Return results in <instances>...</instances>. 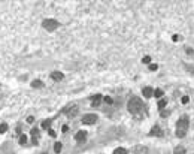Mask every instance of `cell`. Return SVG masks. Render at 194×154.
<instances>
[{"mask_svg":"<svg viewBox=\"0 0 194 154\" xmlns=\"http://www.w3.org/2000/svg\"><path fill=\"white\" fill-rule=\"evenodd\" d=\"M127 108H129V112H130V114L137 115V114H140V112L143 111V102H142L139 97H132V99L129 100Z\"/></svg>","mask_w":194,"mask_h":154,"instance_id":"1","label":"cell"},{"mask_svg":"<svg viewBox=\"0 0 194 154\" xmlns=\"http://www.w3.org/2000/svg\"><path fill=\"white\" fill-rule=\"evenodd\" d=\"M188 124H190L188 117H182V118L178 120V123H176V136H178V138H184V136L187 135Z\"/></svg>","mask_w":194,"mask_h":154,"instance_id":"2","label":"cell"},{"mask_svg":"<svg viewBox=\"0 0 194 154\" xmlns=\"http://www.w3.org/2000/svg\"><path fill=\"white\" fill-rule=\"evenodd\" d=\"M42 26H43L45 30H48V32H54V30L58 29V21L54 20V18H46V20H43Z\"/></svg>","mask_w":194,"mask_h":154,"instance_id":"3","label":"cell"},{"mask_svg":"<svg viewBox=\"0 0 194 154\" xmlns=\"http://www.w3.org/2000/svg\"><path fill=\"white\" fill-rule=\"evenodd\" d=\"M97 117L96 114H85L84 117H82V124H87V126H91V124H94L96 121H97Z\"/></svg>","mask_w":194,"mask_h":154,"instance_id":"4","label":"cell"},{"mask_svg":"<svg viewBox=\"0 0 194 154\" xmlns=\"http://www.w3.org/2000/svg\"><path fill=\"white\" fill-rule=\"evenodd\" d=\"M64 112L67 114V117H69V118H72V117H75V115L79 112V109H78V106H76V105H72V106H69L67 109H64Z\"/></svg>","mask_w":194,"mask_h":154,"instance_id":"5","label":"cell"},{"mask_svg":"<svg viewBox=\"0 0 194 154\" xmlns=\"http://www.w3.org/2000/svg\"><path fill=\"white\" fill-rule=\"evenodd\" d=\"M87 139V132H84V130H79L76 135H75V141L76 142H84Z\"/></svg>","mask_w":194,"mask_h":154,"instance_id":"6","label":"cell"},{"mask_svg":"<svg viewBox=\"0 0 194 154\" xmlns=\"http://www.w3.org/2000/svg\"><path fill=\"white\" fill-rule=\"evenodd\" d=\"M149 135H151V136H163V130H161L158 126H154V127L151 129Z\"/></svg>","mask_w":194,"mask_h":154,"instance_id":"7","label":"cell"},{"mask_svg":"<svg viewBox=\"0 0 194 154\" xmlns=\"http://www.w3.org/2000/svg\"><path fill=\"white\" fill-rule=\"evenodd\" d=\"M142 93H143V96H145L146 99H149L151 96H154V90H152L151 87H145V88L142 90Z\"/></svg>","mask_w":194,"mask_h":154,"instance_id":"8","label":"cell"},{"mask_svg":"<svg viewBox=\"0 0 194 154\" xmlns=\"http://www.w3.org/2000/svg\"><path fill=\"white\" fill-rule=\"evenodd\" d=\"M51 78H52L54 81H61V79L64 78V75H63L61 72H52V73H51Z\"/></svg>","mask_w":194,"mask_h":154,"instance_id":"9","label":"cell"},{"mask_svg":"<svg viewBox=\"0 0 194 154\" xmlns=\"http://www.w3.org/2000/svg\"><path fill=\"white\" fill-rule=\"evenodd\" d=\"M32 138H33V142L35 144H37V139H39V136H40V133H39V130L37 129H32Z\"/></svg>","mask_w":194,"mask_h":154,"instance_id":"10","label":"cell"},{"mask_svg":"<svg viewBox=\"0 0 194 154\" xmlns=\"http://www.w3.org/2000/svg\"><path fill=\"white\" fill-rule=\"evenodd\" d=\"M100 100H102V94H96L94 97H91V102H93V106H99V103H100Z\"/></svg>","mask_w":194,"mask_h":154,"instance_id":"11","label":"cell"},{"mask_svg":"<svg viewBox=\"0 0 194 154\" xmlns=\"http://www.w3.org/2000/svg\"><path fill=\"white\" fill-rule=\"evenodd\" d=\"M166 105H167V100L166 99H160L158 100V109H161V111H164V108H166Z\"/></svg>","mask_w":194,"mask_h":154,"instance_id":"12","label":"cell"},{"mask_svg":"<svg viewBox=\"0 0 194 154\" xmlns=\"http://www.w3.org/2000/svg\"><path fill=\"white\" fill-rule=\"evenodd\" d=\"M32 87H33V88H40V87H43V84H42V81L35 79V81L32 82Z\"/></svg>","mask_w":194,"mask_h":154,"instance_id":"13","label":"cell"},{"mask_svg":"<svg viewBox=\"0 0 194 154\" xmlns=\"http://www.w3.org/2000/svg\"><path fill=\"white\" fill-rule=\"evenodd\" d=\"M173 154H185V148L184 147H176L175 151H173Z\"/></svg>","mask_w":194,"mask_h":154,"instance_id":"14","label":"cell"},{"mask_svg":"<svg viewBox=\"0 0 194 154\" xmlns=\"http://www.w3.org/2000/svg\"><path fill=\"white\" fill-rule=\"evenodd\" d=\"M61 148H63V145H61L60 142H55V145H54V151H55V153H60Z\"/></svg>","mask_w":194,"mask_h":154,"instance_id":"15","label":"cell"},{"mask_svg":"<svg viewBox=\"0 0 194 154\" xmlns=\"http://www.w3.org/2000/svg\"><path fill=\"white\" fill-rule=\"evenodd\" d=\"M114 154H127V150L126 148H117L114 151Z\"/></svg>","mask_w":194,"mask_h":154,"instance_id":"16","label":"cell"},{"mask_svg":"<svg viewBox=\"0 0 194 154\" xmlns=\"http://www.w3.org/2000/svg\"><path fill=\"white\" fill-rule=\"evenodd\" d=\"M6 130H8V124L6 123L0 124V133H6Z\"/></svg>","mask_w":194,"mask_h":154,"instance_id":"17","label":"cell"},{"mask_svg":"<svg viewBox=\"0 0 194 154\" xmlns=\"http://www.w3.org/2000/svg\"><path fill=\"white\" fill-rule=\"evenodd\" d=\"M51 123H52V120H45V121L42 123V127H43V129H48V127L51 126Z\"/></svg>","mask_w":194,"mask_h":154,"instance_id":"18","label":"cell"},{"mask_svg":"<svg viewBox=\"0 0 194 154\" xmlns=\"http://www.w3.org/2000/svg\"><path fill=\"white\" fill-rule=\"evenodd\" d=\"M26 142H27V136H26V135H21V136H20V144L24 145Z\"/></svg>","mask_w":194,"mask_h":154,"instance_id":"19","label":"cell"},{"mask_svg":"<svg viewBox=\"0 0 194 154\" xmlns=\"http://www.w3.org/2000/svg\"><path fill=\"white\" fill-rule=\"evenodd\" d=\"M154 94H155V97H161V96H163V90H160V88H157V90L154 91Z\"/></svg>","mask_w":194,"mask_h":154,"instance_id":"20","label":"cell"},{"mask_svg":"<svg viewBox=\"0 0 194 154\" xmlns=\"http://www.w3.org/2000/svg\"><path fill=\"white\" fill-rule=\"evenodd\" d=\"M142 61H143V63H149V61H151V57H149V56H145V57L142 58Z\"/></svg>","mask_w":194,"mask_h":154,"instance_id":"21","label":"cell"},{"mask_svg":"<svg viewBox=\"0 0 194 154\" xmlns=\"http://www.w3.org/2000/svg\"><path fill=\"white\" fill-rule=\"evenodd\" d=\"M158 69V66L157 64H149V70H152V72H155Z\"/></svg>","mask_w":194,"mask_h":154,"instance_id":"22","label":"cell"},{"mask_svg":"<svg viewBox=\"0 0 194 154\" xmlns=\"http://www.w3.org/2000/svg\"><path fill=\"white\" fill-rule=\"evenodd\" d=\"M188 100H190V99H188V96H184V97H182V100H181V102H182V103H184V105H187V103H188Z\"/></svg>","mask_w":194,"mask_h":154,"instance_id":"23","label":"cell"},{"mask_svg":"<svg viewBox=\"0 0 194 154\" xmlns=\"http://www.w3.org/2000/svg\"><path fill=\"white\" fill-rule=\"evenodd\" d=\"M27 123H35V117H33V115H30V117L27 118Z\"/></svg>","mask_w":194,"mask_h":154,"instance_id":"24","label":"cell"},{"mask_svg":"<svg viewBox=\"0 0 194 154\" xmlns=\"http://www.w3.org/2000/svg\"><path fill=\"white\" fill-rule=\"evenodd\" d=\"M172 41H173V42H178V41H179V36H178V35H173Z\"/></svg>","mask_w":194,"mask_h":154,"instance_id":"25","label":"cell"},{"mask_svg":"<svg viewBox=\"0 0 194 154\" xmlns=\"http://www.w3.org/2000/svg\"><path fill=\"white\" fill-rule=\"evenodd\" d=\"M169 115V111H161V117H167Z\"/></svg>","mask_w":194,"mask_h":154,"instance_id":"26","label":"cell"},{"mask_svg":"<svg viewBox=\"0 0 194 154\" xmlns=\"http://www.w3.org/2000/svg\"><path fill=\"white\" fill-rule=\"evenodd\" d=\"M105 102H106V103H112V99H111V97H105Z\"/></svg>","mask_w":194,"mask_h":154,"instance_id":"27","label":"cell"},{"mask_svg":"<svg viewBox=\"0 0 194 154\" xmlns=\"http://www.w3.org/2000/svg\"><path fill=\"white\" fill-rule=\"evenodd\" d=\"M67 130H69V127H67V126H63V132H64V133H66V132H67Z\"/></svg>","mask_w":194,"mask_h":154,"instance_id":"28","label":"cell"},{"mask_svg":"<svg viewBox=\"0 0 194 154\" xmlns=\"http://www.w3.org/2000/svg\"><path fill=\"white\" fill-rule=\"evenodd\" d=\"M49 135H51V136H55V132H54V130H51V129H49Z\"/></svg>","mask_w":194,"mask_h":154,"instance_id":"29","label":"cell"},{"mask_svg":"<svg viewBox=\"0 0 194 154\" xmlns=\"http://www.w3.org/2000/svg\"><path fill=\"white\" fill-rule=\"evenodd\" d=\"M40 154H46V153H40Z\"/></svg>","mask_w":194,"mask_h":154,"instance_id":"30","label":"cell"}]
</instances>
